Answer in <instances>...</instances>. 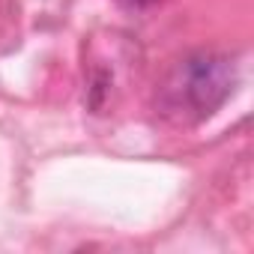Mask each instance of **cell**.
Returning <instances> with one entry per match:
<instances>
[{
  "instance_id": "obj_1",
  "label": "cell",
  "mask_w": 254,
  "mask_h": 254,
  "mask_svg": "<svg viewBox=\"0 0 254 254\" xmlns=\"http://www.w3.org/2000/svg\"><path fill=\"white\" fill-rule=\"evenodd\" d=\"M236 84L233 63L212 51L189 54L174 66L159 93V108L177 123H197L224 105Z\"/></svg>"
}]
</instances>
